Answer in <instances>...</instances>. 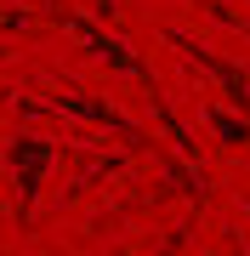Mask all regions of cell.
Returning a JSON list of instances; mask_svg holds the SVG:
<instances>
[{
	"mask_svg": "<svg viewBox=\"0 0 250 256\" xmlns=\"http://www.w3.org/2000/svg\"><path fill=\"white\" fill-rule=\"evenodd\" d=\"M51 108H57V114H80V120H91V126H108V131H120V137L137 142V148H154L120 108H108V102H97V97H74V92H68V97H51Z\"/></svg>",
	"mask_w": 250,
	"mask_h": 256,
	"instance_id": "cell-4",
	"label": "cell"
},
{
	"mask_svg": "<svg viewBox=\"0 0 250 256\" xmlns=\"http://www.w3.org/2000/svg\"><path fill=\"white\" fill-rule=\"evenodd\" d=\"M57 160V142L46 137H11L6 148V165L17 171V222H28V210L40 200V182H46V165Z\"/></svg>",
	"mask_w": 250,
	"mask_h": 256,
	"instance_id": "cell-1",
	"label": "cell"
},
{
	"mask_svg": "<svg viewBox=\"0 0 250 256\" xmlns=\"http://www.w3.org/2000/svg\"><path fill=\"white\" fill-rule=\"evenodd\" d=\"M245 210H250V200H245Z\"/></svg>",
	"mask_w": 250,
	"mask_h": 256,
	"instance_id": "cell-6",
	"label": "cell"
},
{
	"mask_svg": "<svg viewBox=\"0 0 250 256\" xmlns=\"http://www.w3.org/2000/svg\"><path fill=\"white\" fill-rule=\"evenodd\" d=\"M211 131H216L228 148H239V142H250V114L233 120V114H222V108H211Z\"/></svg>",
	"mask_w": 250,
	"mask_h": 256,
	"instance_id": "cell-5",
	"label": "cell"
},
{
	"mask_svg": "<svg viewBox=\"0 0 250 256\" xmlns=\"http://www.w3.org/2000/svg\"><path fill=\"white\" fill-rule=\"evenodd\" d=\"M165 40H171L176 52H188L199 68H211V80L228 92V102H233L239 114H250V74H245V68H233V63H222V57H211V52H205L194 34H182V28H165Z\"/></svg>",
	"mask_w": 250,
	"mask_h": 256,
	"instance_id": "cell-3",
	"label": "cell"
},
{
	"mask_svg": "<svg viewBox=\"0 0 250 256\" xmlns=\"http://www.w3.org/2000/svg\"><path fill=\"white\" fill-rule=\"evenodd\" d=\"M57 18H63V23H68V34H74V40H85V46H91V52H97V57H102V63H108V68L131 74V80H142V86H148V92H154V74H148V63H142V57L131 52L125 40L102 34V28H97L91 18H74V12H57Z\"/></svg>",
	"mask_w": 250,
	"mask_h": 256,
	"instance_id": "cell-2",
	"label": "cell"
}]
</instances>
